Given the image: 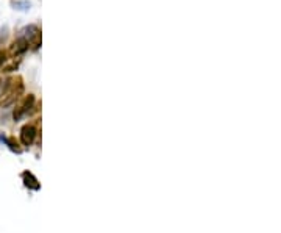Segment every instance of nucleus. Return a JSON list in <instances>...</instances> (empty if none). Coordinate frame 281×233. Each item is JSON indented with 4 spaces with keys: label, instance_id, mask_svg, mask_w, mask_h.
I'll use <instances>...</instances> for the list:
<instances>
[{
    "label": "nucleus",
    "instance_id": "obj_10",
    "mask_svg": "<svg viewBox=\"0 0 281 233\" xmlns=\"http://www.w3.org/2000/svg\"><path fill=\"white\" fill-rule=\"evenodd\" d=\"M7 36H8V27H4L2 30H0V42H5V39H7Z\"/></svg>",
    "mask_w": 281,
    "mask_h": 233
},
{
    "label": "nucleus",
    "instance_id": "obj_7",
    "mask_svg": "<svg viewBox=\"0 0 281 233\" xmlns=\"http://www.w3.org/2000/svg\"><path fill=\"white\" fill-rule=\"evenodd\" d=\"M11 7L17 11H28L32 8V4L28 2V0H13Z\"/></svg>",
    "mask_w": 281,
    "mask_h": 233
},
{
    "label": "nucleus",
    "instance_id": "obj_4",
    "mask_svg": "<svg viewBox=\"0 0 281 233\" xmlns=\"http://www.w3.org/2000/svg\"><path fill=\"white\" fill-rule=\"evenodd\" d=\"M27 50H28V42H27L22 36H19V38L13 42V44L10 46L8 55L13 56V58H19L20 55H24Z\"/></svg>",
    "mask_w": 281,
    "mask_h": 233
},
{
    "label": "nucleus",
    "instance_id": "obj_11",
    "mask_svg": "<svg viewBox=\"0 0 281 233\" xmlns=\"http://www.w3.org/2000/svg\"><path fill=\"white\" fill-rule=\"evenodd\" d=\"M4 88V80H0V90Z\"/></svg>",
    "mask_w": 281,
    "mask_h": 233
},
{
    "label": "nucleus",
    "instance_id": "obj_6",
    "mask_svg": "<svg viewBox=\"0 0 281 233\" xmlns=\"http://www.w3.org/2000/svg\"><path fill=\"white\" fill-rule=\"evenodd\" d=\"M22 179H24L25 186H28L32 189H39V182L36 180V177L32 172H24L22 174Z\"/></svg>",
    "mask_w": 281,
    "mask_h": 233
},
{
    "label": "nucleus",
    "instance_id": "obj_5",
    "mask_svg": "<svg viewBox=\"0 0 281 233\" xmlns=\"http://www.w3.org/2000/svg\"><path fill=\"white\" fill-rule=\"evenodd\" d=\"M36 138V129L33 125H25L20 130V141H22L24 145H30Z\"/></svg>",
    "mask_w": 281,
    "mask_h": 233
},
{
    "label": "nucleus",
    "instance_id": "obj_1",
    "mask_svg": "<svg viewBox=\"0 0 281 233\" xmlns=\"http://www.w3.org/2000/svg\"><path fill=\"white\" fill-rule=\"evenodd\" d=\"M4 83L5 84H4L2 99H0V107L7 108V107H10V105H13L20 97V94L24 93V81L20 77H13Z\"/></svg>",
    "mask_w": 281,
    "mask_h": 233
},
{
    "label": "nucleus",
    "instance_id": "obj_3",
    "mask_svg": "<svg viewBox=\"0 0 281 233\" xmlns=\"http://www.w3.org/2000/svg\"><path fill=\"white\" fill-rule=\"evenodd\" d=\"M33 105H35V96H33V94H28V96L16 107L14 114H13L14 121H20L22 118H25V116L32 111Z\"/></svg>",
    "mask_w": 281,
    "mask_h": 233
},
{
    "label": "nucleus",
    "instance_id": "obj_9",
    "mask_svg": "<svg viewBox=\"0 0 281 233\" xmlns=\"http://www.w3.org/2000/svg\"><path fill=\"white\" fill-rule=\"evenodd\" d=\"M7 55H8V53H7L5 50H0V68H2V66L5 65V61L8 60Z\"/></svg>",
    "mask_w": 281,
    "mask_h": 233
},
{
    "label": "nucleus",
    "instance_id": "obj_2",
    "mask_svg": "<svg viewBox=\"0 0 281 233\" xmlns=\"http://www.w3.org/2000/svg\"><path fill=\"white\" fill-rule=\"evenodd\" d=\"M19 33H20L19 36H22L28 42V49H32V50L39 49V46H41V30H39L38 25H33V24L27 25Z\"/></svg>",
    "mask_w": 281,
    "mask_h": 233
},
{
    "label": "nucleus",
    "instance_id": "obj_8",
    "mask_svg": "<svg viewBox=\"0 0 281 233\" xmlns=\"http://www.w3.org/2000/svg\"><path fill=\"white\" fill-rule=\"evenodd\" d=\"M2 139H5V142L10 145V149H11L13 152H17V154L20 152V147H19V144H17V142L13 139V138H2Z\"/></svg>",
    "mask_w": 281,
    "mask_h": 233
}]
</instances>
